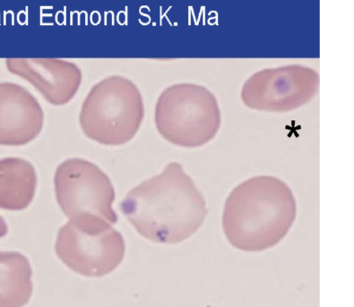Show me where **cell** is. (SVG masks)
Returning a JSON list of instances; mask_svg holds the SVG:
<instances>
[{
	"label": "cell",
	"mask_w": 354,
	"mask_h": 307,
	"mask_svg": "<svg viewBox=\"0 0 354 307\" xmlns=\"http://www.w3.org/2000/svg\"><path fill=\"white\" fill-rule=\"evenodd\" d=\"M8 232V227L6 221L3 220L2 217H0V238L7 235Z\"/></svg>",
	"instance_id": "7c38bea8"
},
{
	"label": "cell",
	"mask_w": 354,
	"mask_h": 307,
	"mask_svg": "<svg viewBox=\"0 0 354 307\" xmlns=\"http://www.w3.org/2000/svg\"><path fill=\"white\" fill-rule=\"evenodd\" d=\"M10 69L31 82L54 105L71 101L81 84L80 71L68 63H15Z\"/></svg>",
	"instance_id": "9c48e42d"
},
{
	"label": "cell",
	"mask_w": 354,
	"mask_h": 307,
	"mask_svg": "<svg viewBox=\"0 0 354 307\" xmlns=\"http://www.w3.org/2000/svg\"><path fill=\"white\" fill-rule=\"evenodd\" d=\"M44 114L31 93L12 83H0V145L23 146L40 134Z\"/></svg>",
	"instance_id": "ba28073f"
},
{
	"label": "cell",
	"mask_w": 354,
	"mask_h": 307,
	"mask_svg": "<svg viewBox=\"0 0 354 307\" xmlns=\"http://www.w3.org/2000/svg\"><path fill=\"white\" fill-rule=\"evenodd\" d=\"M37 175L29 161L19 157L0 159V209L18 211L32 202Z\"/></svg>",
	"instance_id": "30bf717a"
},
{
	"label": "cell",
	"mask_w": 354,
	"mask_h": 307,
	"mask_svg": "<svg viewBox=\"0 0 354 307\" xmlns=\"http://www.w3.org/2000/svg\"><path fill=\"white\" fill-rule=\"evenodd\" d=\"M297 213L292 191L273 176L241 182L227 198L223 229L231 245L243 252L274 247L289 233Z\"/></svg>",
	"instance_id": "7a4b0ae2"
},
{
	"label": "cell",
	"mask_w": 354,
	"mask_h": 307,
	"mask_svg": "<svg viewBox=\"0 0 354 307\" xmlns=\"http://www.w3.org/2000/svg\"><path fill=\"white\" fill-rule=\"evenodd\" d=\"M111 225L96 216L71 218L57 232V257L80 275L110 274L122 263L126 252L122 235Z\"/></svg>",
	"instance_id": "5b68a950"
},
{
	"label": "cell",
	"mask_w": 354,
	"mask_h": 307,
	"mask_svg": "<svg viewBox=\"0 0 354 307\" xmlns=\"http://www.w3.org/2000/svg\"><path fill=\"white\" fill-rule=\"evenodd\" d=\"M121 211L145 238L167 245L195 235L208 214L201 191L177 162L130 191Z\"/></svg>",
	"instance_id": "6da1fadb"
},
{
	"label": "cell",
	"mask_w": 354,
	"mask_h": 307,
	"mask_svg": "<svg viewBox=\"0 0 354 307\" xmlns=\"http://www.w3.org/2000/svg\"><path fill=\"white\" fill-rule=\"evenodd\" d=\"M145 114L143 97L138 88L121 77H111L91 89L82 105L80 125L93 141L119 146L131 141Z\"/></svg>",
	"instance_id": "3957f363"
},
{
	"label": "cell",
	"mask_w": 354,
	"mask_h": 307,
	"mask_svg": "<svg viewBox=\"0 0 354 307\" xmlns=\"http://www.w3.org/2000/svg\"><path fill=\"white\" fill-rule=\"evenodd\" d=\"M32 270L18 252H0V307H24L32 296Z\"/></svg>",
	"instance_id": "8fae6325"
},
{
	"label": "cell",
	"mask_w": 354,
	"mask_h": 307,
	"mask_svg": "<svg viewBox=\"0 0 354 307\" xmlns=\"http://www.w3.org/2000/svg\"><path fill=\"white\" fill-rule=\"evenodd\" d=\"M154 119L162 138L183 148L207 144L216 136L222 121L216 96L195 84L166 88L157 101Z\"/></svg>",
	"instance_id": "277c9868"
},
{
	"label": "cell",
	"mask_w": 354,
	"mask_h": 307,
	"mask_svg": "<svg viewBox=\"0 0 354 307\" xmlns=\"http://www.w3.org/2000/svg\"><path fill=\"white\" fill-rule=\"evenodd\" d=\"M319 87V74L306 67L264 69L245 82L241 99L253 110L290 112L310 103L316 96Z\"/></svg>",
	"instance_id": "52a82bcc"
},
{
	"label": "cell",
	"mask_w": 354,
	"mask_h": 307,
	"mask_svg": "<svg viewBox=\"0 0 354 307\" xmlns=\"http://www.w3.org/2000/svg\"><path fill=\"white\" fill-rule=\"evenodd\" d=\"M55 191L57 202L68 218L91 215L113 225L118 221L113 182L95 164L82 158L65 160L56 170Z\"/></svg>",
	"instance_id": "8992f818"
}]
</instances>
